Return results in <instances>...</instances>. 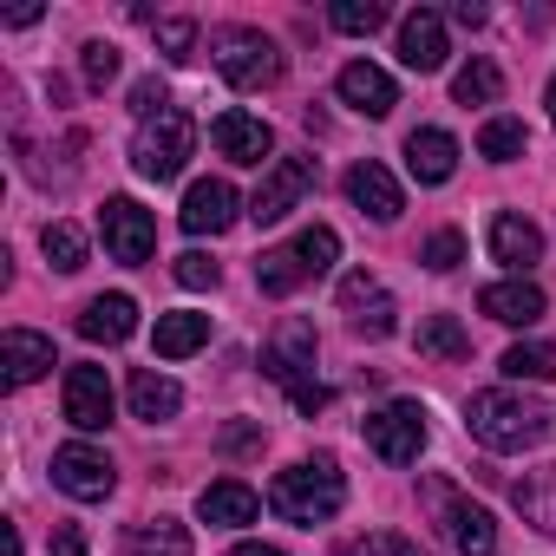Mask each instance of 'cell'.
I'll list each match as a JSON object with an SVG mask.
<instances>
[{
  "instance_id": "ee69618b",
  "label": "cell",
  "mask_w": 556,
  "mask_h": 556,
  "mask_svg": "<svg viewBox=\"0 0 556 556\" xmlns=\"http://www.w3.org/2000/svg\"><path fill=\"white\" fill-rule=\"evenodd\" d=\"M452 21H458V27H484V8H478V0H458Z\"/></svg>"
},
{
  "instance_id": "83f0119b",
  "label": "cell",
  "mask_w": 556,
  "mask_h": 556,
  "mask_svg": "<svg viewBox=\"0 0 556 556\" xmlns=\"http://www.w3.org/2000/svg\"><path fill=\"white\" fill-rule=\"evenodd\" d=\"M504 380H530V387H543V380H556V348L549 341H517V348H504Z\"/></svg>"
},
{
  "instance_id": "5bb4252c",
  "label": "cell",
  "mask_w": 556,
  "mask_h": 556,
  "mask_svg": "<svg viewBox=\"0 0 556 556\" xmlns=\"http://www.w3.org/2000/svg\"><path fill=\"white\" fill-rule=\"evenodd\" d=\"M334 92H341V105H354L361 118H387L393 105H400V86L380 73V66H367V60H354V66H341V79H334Z\"/></svg>"
},
{
  "instance_id": "cb8c5ba5",
  "label": "cell",
  "mask_w": 556,
  "mask_h": 556,
  "mask_svg": "<svg viewBox=\"0 0 556 556\" xmlns=\"http://www.w3.org/2000/svg\"><path fill=\"white\" fill-rule=\"evenodd\" d=\"M125 400H131V413H138L144 426H157V419H177V413H184V387H177V380H164V374H151V367H138V374H131Z\"/></svg>"
},
{
  "instance_id": "ba28073f",
  "label": "cell",
  "mask_w": 556,
  "mask_h": 556,
  "mask_svg": "<svg viewBox=\"0 0 556 556\" xmlns=\"http://www.w3.org/2000/svg\"><path fill=\"white\" fill-rule=\"evenodd\" d=\"M308 190H315V157H275V164L262 170L255 197H249V216H255V223H282Z\"/></svg>"
},
{
  "instance_id": "7402d4cb",
  "label": "cell",
  "mask_w": 556,
  "mask_h": 556,
  "mask_svg": "<svg viewBox=\"0 0 556 556\" xmlns=\"http://www.w3.org/2000/svg\"><path fill=\"white\" fill-rule=\"evenodd\" d=\"M79 334H86V341H105V348L131 341V334H138V302H131V295H92L86 315H79Z\"/></svg>"
},
{
  "instance_id": "b9f144b4",
  "label": "cell",
  "mask_w": 556,
  "mask_h": 556,
  "mask_svg": "<svg viewBox=\"0 0 556 556\" xmlns=\"http://www.w3.org/2000/svg\"><path fill=\"white\" fill-rule=\"evenodd\" d=\"M255 445H262L255 426H229V432H223V452H255Z\"/></svg>"
},
{
  "instance_id": "7a4b0ae2",
  "label": "cell",
  "mask_w": 556,
  "mask_h": 556,
  "mask_svg": "<svg viewBox=\"0 0 556 556\" xmlns=\"http://www.w3.org/2000/svg\"><path fill=\"white\" fill-rule=\"evenodd\" d=\"M341 504H348V478H341V465L328 452H315V458H302L289 471H275V484H268V510L302 523V530L328 523Z\"/></svg>"
},
{
  "instance_id": "d590c367",
  "label": "cell",
  "mask_w": 556,
  "mask_h": 556,
  "mask_svg": "<svg viewBox=\"0 0 556 556\" xmlns=\"http://www.w3.org/2000/svg\"><path fill=\"white\" fill-rule=\"evenodd\" d=\"M157 53L170 66H190L197 60V21H157Z\"/></svg>"
},
{
  "instance_id": "8d00e7d4",
  "label": "cell",
  "mask_w": 556,
  "mask_h": 556,
  "mask_svg": "<svg viewBox=\"0 0 556 556\" xmlns=\"http://www.w3.org/2000/svg\"><path fill=\"white\" fill-rule=\"evenodd\" d=\"M419 262H426L432 275H452V268L465 262V236H458V229H432L426 249H419Z\"/></svg>"
},
{
  "instance_id": "60d3db41",
  "label": "cell",
  "mask_w": 556,
  "mask_h": 556,
  "mask_svg": "<svg viewBox=\"0 0 556 556\" xmlns=\"http://www.w3.org/2000/svg\"><path fill=\"white\" fill-rule=\"evenodd\" d=\"M53 556H86V530L60 523V530H53Z\"/></svg>"
},
{
  "instance_id": "d4e9b609",
  "label": "cell",
  "mask_w": 556,
  "mask_h": 556,
  "mask_svg": "<svg viewBox=\"0 0 556 556\" xmlns=\"http://www.w3.org/2000/svg\"><path fill=\"white\" fill-rule=\"evenodd\" d=\"M157 354L164 361H190L203 341H210V315H190V308H177V315H157Z\"/></svg>"
},
{
  "instance_id": "4fadbf2b",
  "label": "cell",
  "mask_w": 556,
  "mask_h": 556,
  "mask_svg": "<svg viewBox=\"0 0 556 556\" xmlns=\"http://www.w3.org/2000/svg\"><path fill=\"white\" fill-rule=\"evenodd\" d=\"M341 308L354 315V334H367V341H387L400 321V308H393V295L374 282V275H348V282H341Z\"/></svg>"
},
{
  "instance_id": "74e56055",
  "label": "cell",
  "mask_w": 556,
  "mask_h": 556,
  "mask_svg": "<svg viewBox=\"0 0 556 556\" xmlns=\"http://www.w3.org/2000/svg\"><path fill=\"white\" fill-rule=\"evenodd\" d=\"M170 275H177V282H184V289H216V275H223V268H216V262H210L203 249H184Z\"/></svg>"
},
{
  "instance_id": "ffe728a7",
  "label": "cell",
  "mask_w": 556,
  "mask_h": 556,
  "mask_svg": "<svg viewBox=\"0 0 556 556\" xmlns=\"http://www.w3.org/2000/svg\"><path fill=\"white\" fill-rule=\"evenodd\" d=\"M406 170H413L419 184H445V177L458 170V138L439 131V125H419V131L406 138Z\"/></svg>"
},
{
  "instance_id": "277c9868",
  "label": "cell",
  "mask_w": 556,
  "mask_h": 556,
  "mask_svg": "<svg viewBox=\"0 0 556 556\" xmlns=\"http://www.w3.org/2000/svg\"><path fill=\"white\" fill-rule=\"evenodd\" d=\"M190 151H197V125H190L184 105H164V112L138 118V138H131V164H138V177L170 184V177L184 170Z\"/></svg>"
},
{
  "instance_id": "f35d334b",
  "label": "cell",
  "mask_w": 556,
  "mask_h": 556,
  "mask_svg": "<svg viewBox=\"0 0 556 556\" xmlns=\"http://www.w3.org/2000/svg\"><path fill=\"white\" fill-rule=\"evenodd\" d=\"M105 79H118V47L92 40V47H86V86H105Z\"/></svg>"
},
{
  "instance_id": "e0dca14e",
  "label": "cell",
  "mask_w": 556,
  "mask_h": 556,
  "mask_svg": "<svg viewBox=\"0 0 556 556\" xmlns=\"http://www.w3.org/2000/svg\"><path fill=\"white\" fill-rule=\"evenodd\" d=\"M478 308L491 315V321H504V328H530V321H543V289L536 282H523V275H510V282H491L484 295H478Z\"/></svg>"
},
{
  "instance_id": "e575fe53",
  "label": "cell",
  "mask_w": 556,
  "mask_h": 556,
  "mask_svg": "<svg viewBox=\"0 0 556 556\" xmlns=\"http://www.w3.org/2000/svg\"><path fill=\"white\" fill-rule=\"evenodd\" d=\"M328 21H334L341 34H380V27H387V8H380V0H334Z\"/></svg>"
},
{
  "instance_id": "5b68a950",
  "label": "cell",
  "mask_w": 556,
  "mask_h": 556,
  "mask_svg": "<svg viewBox=\"0 0 556 556\" xmlns=\"http://www.w3.org/2000/svg\"><path fill=\"white\" fill-rule=\"evenodd\" d=\"M210 60H216V73H223L236 92H262V86L282 79V47H275L262 27H223V34L210 40Z\"/></svg>"
},
{
  "instance_id": "1f68e13d",
  "label": "cell",
  "mask_w": 556,
  "mask_h": 556,
  "mask_svg": "<svg viewBox=\"0 0 556 556\" xmlns=\"http://www.w3.org/2000/svg\"><path fill=\"white\" fill-rule=\"evenodd\" d=\"M523 151H530L523 118H491V125L478 131V157H491V164H517Z\"/></svg>"
},
{
  "instance_id": "4dcf8cb0",
  "label": "cell",
  "mask_w": 556,
  "mask_h": 556,
  "mask_svg": "<svg viewBox=\"0 0 556 556\" xmlns=\"http://www.w3.org/2000/svg\"><path fill=\"white\" fill-rule=\"evenodd\" d=\"M289 249L302 255V268H308V282H321V275H328V268L341 262V236H334L328 223H308V229H302V236H295Z\"/></svg>"
},
{
  "instance_id": "f6af8a7d",
  "label": "cell",
  "mask_w": 556,
  "mask_h": 556,
  "mask_svg": "<svg viewBox=\"0 0 556 556\" xmlns=\"http://www.w3.org/2000/svg\"><path fill=\"white\" fill-rule=\"evenodd\" d=\"M229 556H289V549H275V543H236Z\"/></svg>"
},
{
  "instance_id": "52a82bcc",
  "label": "cell",
  "mask_w": 556,
  "mask_h": 556,
  "mask_svg": "<svg viewBox=\"0 0 556 556\" xmlns=\"http://www.w3.org/2000/svg\"><path fill=\"white\" fill-rule=\"evenodd\" d=\"M99 236H105V255L125 262V268L151 262V249H157V223H151V210L131 203V197H105V210H99Z\"/></svg>"
},
{
  "instance_id": "bcb514c9",
  "label": "cell",
  "mask_w": 556,
  "mask_h": 556,
  "mask_svg": "<svg viewBox=\"0 0 556 556\" xmlns=\"http://www.w3.org/2000/svg\"><path fill=\"white\" fill-rule=\"evenodd\" d=\"M549 125H556V79H549Z\"/></svg>"
},
{
  "instance_id": "30bf717a",
  "label": "cell",
  "mask_w": 556,
  "mask_h": 556,
  "mask_svg": "<svg viewBox=\"0 0 556 556\" xmlns=\"http://www.w3.org/2000/svg\"><path fill=\"white\" fill-rule=\"evenodd\" d=\"M53 484L79 504H99V497H112V458L99 445H60L53 452Z\"/></svg>"
},
{
  "instance_id": "d6a6232c",
  "label": "cell",
  "mask_w": 556,
  "mask_h": 556,
  "mask_svg": "<svg viewBox=\"0 0 556 556\" xmlns=\"http://www.w3.org/2000/svg\"><path fill=\"white\" fill-rule=\"evenodd\" d=\"M40 249H47V262H53L60 275H79V268H86V229H79V223H47V229H40Z\"/></svg>"
},
{
  "instance_id": "2e32d148",
  "label": "cell",
  "mask_w": 556,
  "mask_h": 556,
  "mask_svg": "<svg viewBox=\"0 0 556 556\" xmlns=\"http://www.w3.org/2000/svg\"><path fill=\"white\" fill-rule=\"evenodd\" d=\"M348 197H354V210H361V216H374V223H393V216L406 210V190H400V184H393V170H387V164H374V157L348 170Z\"/></svg>"
},
{
  "instance_id": "484cf974",
  "label": "cell",
  "mask_w": 556,
  "mask_h": 556,
  "mask_svg": "<svg viewBox=\"0 0 556 556\" xmlns=\"http://www.w3.org/2000/svg\"><path fill=\"white\" fill-rule=\"evenodd\" d=\"M510 497H517V510H523L536 530L556 536V465H543V471H530L523 484H510Z\"/></svg>"
},
{
  "instance_id": "f1b7e54d",
  "label": "cell",
  "mask_w": 556,
  "mask_h": 556,
  "mask_svg": "<svg viewBox=\"0 0 556 556\" xmlns=\"http://www.w3.org/2000/svg\"><path fill=\"white\" fill-rule=\"evenodd\" d=\"M125 543H131L138 556H190V530H184L177 517H151V523H131V530H125Z\"/></svg>"
},
{
  "instance_id": "f546056e",
  "label": "cell",
  "mask_w": 556,
  "mask_h": 556,
  "mask_svg": "<svg viewBox=\"0 0 556 556\" xmlns=\"http://www.w3.org/2000/svg\"><path fill=\"white\" fill-rule=\"evenodd\" d=\"M419 354H432V361H471V334L452 315H426L419 321Z\"/></svg>"
},
{
  "instance_id": "8fae6325",
  "label": "cell",
  "mask_w": 556,
  "mask_h": 556,
  "mask_svg": "<svg viewBox=\"0 0 556 556\" xmlns=\"http://www.w3.org/2000/svg\"><path fill=\"white\" fill-rule=\"evenodd\" d=\"M177 223H184V236H223L236 223V190L223 177H197L184 210H177Z\"/></svg>"
},
{
  "instance_id": "44dd1931",
  "label": "cell",
  "mask_w": 556,
  "mask_h": 556,
  "mask_svg": "<svg viewBox=\"0 0 556 556\" xmlns=\"http://www.w3.org/2000/svg\"><path fill=\"white\" fill-rule=\"evenodd\" d=\"M491 255L523 275L530 262H543V229H536L530 216H510V210H504V216H491Z\"/></svg>"
},
{
  "instance_id": "7bdbcfd3",
  "label": "cell",
  "mask_w": 556,
  "mask_h": 556,
  "mask_svg": "<svg viewBox=\"0 0 556 556\" xmlns=\"http://www.w3.org/2000/svg\"><path fill=\"white\" fill-rule=\"evenodd\" d=\"M341 556H387V536H354L341 543Z\"/></svg>"
},
{
  "instance_id": "603a6c76",
  "label": "cell",
  "mask_w": 556,
  "mask_h": 556,
  "mask_svg": "<svg viewBox=\"0 0 556 556\" xmlns=\"http://www.w3.org/2000/svg\"><path fill=\"white\" fill-rule=\"evenodd\" d=\"M255 510H262V497H255L242 478H216V484H203V497H197V517H203V523H223V530L255 523Z\"/></svg>"
},
{
  "instance_id": "4316f807",
  "label": "cell",
  "mask_w": 556,
  "mask_h": 556,
  "mask_svg": "<svg viewBox=\"0 0 556 556\" xmlns=\"http://www.w3.org/2000/svg\"><path fill=\"white\" fill-rule=\"evenodd\" d=\"M302 282H308V268H302L295 249H262L255 255V289L262 295H295Z\"/></svg>"
},
{
  "instance_id": "d6986e66",
  "label": "cell",
  "mask_w": 556,
  "mask_h": 556,
  "mask_svg": "<svg viewBox=\"0 0 556 556\" xmlns=\"http://www.w3.org/2000/svg\"><path fill=\"white\" fill-rule=\"evenodd\" d=\"M400 60H406L413 73H439V66H445V21H439L432 8H419V14L400 21Z\"/></svg>"
},
{
  "instance_id": "6da1fadb",
  "label": "cell",
  "mask_w": 556,
  "mask_h": 556,
  "mask_svg": "<svg viewBox=\"0 0 556 556\" xmlns=\"http://www.w3.org/2000/svg\"><path fill=\"white\" fill-rule=\"evenodd\" d=\"M549 426H556V413H549L543 400L517 393V387H484V393H471V406H465V432H471L484 452H530V445L549 439Z\"/></svg>"
},
{
  "instance_id": "ab89813d",
  "label": "cell",
  "mask_w": 556,
  "mask_h": 556,
  "mask_svg": "<svg viewBox=\"0 0 556 556\" xmlns=\"http://www.w3.org/2000/svg\"><path fill=\"white\" fill-rule=\"evenodd\" d=\"M289 400H295V413H308V419H315V413L328 406V387H315V380H308V387H295Z\"/></svg>"
},
{
  "instance_id": "ac0fdd59",
  "label": "cell",
  "mask_w": 556,
  "mask_h": 556,
  "mask_svg": "<svg viewBox=\"0 0 556 556\" xmlns=\"http://www.w3.org/2000/svg\"><path fill=\"white\" fill-rule=\"evenodd\" d=\"M0 367H8V387H34L40 374H53V334L8 328V341H0Z\"/></svg>"
},
{
  "instance_id": "7c38bea8",
  "label": "cell",
  "mask_w": 556,
  "mask_h": 556,
  "mask_svg": "<svg viewBox=\"0 0 556 556\" xmlns=\"http://www.w3.org/2000/svg\"><path fill=\"white\" fill-rule=\"evenodd\" d=\"M66 419L79 432H105L112 426V380H105V367H66Z\"/></svg>"
},
{
  "instance_id": "3957f363",
  "label": "cell",
  "mask_w": 556,
  "mask_h": 556,
  "mask_svg": "<svg viewBox=\"0 0 556 556\" xmlns=\"http://www.w3.org/2000/svg\"><path fill=\"white\" fill-rule=\"evenodd\" d=\"M419 504L426 517L439 523V536L458 549V556H497V523L484 504H471L452 478H419Z\"/></svg>"
},
{
  "instance_id": "836d02e7",
  "label": "cell",
  "mask_w": 556,
  "mask_h": 556,
  "mask_svg": "<svg viewBox=\"0 0 556 556\" xmlns=\"http://www.w3.org/2000/svg\"><path fill=\"white\" fill-rule=\"evenodd\" d=\"M497 92H504V73H497L491 60H471V66H458V79H452V99H458V105H497Z\"/></svg>"
},
{
  "instance_id": "8992f818",
  "label": "cell",
  "mask_w": 556,
  "mask_h": 556,
  "mask_svg": "<svg viewBox=\"0 0 556 556\" xmlns=\"http://www.w3.org/2000/svg\"><path fill=\"white\" fill-rule=\"evenodd\" d=\"M361 432H367V445H374L387 465H413V458L426 452V406H419V400H393V406L367 413Z\"/></svg>"
},
{
  "instance_id": "9a60e30c",
  "label": "cell",
  "mask_w": 556,
  "mask_h": 556,
  "mask_svg": "<svg viewBox=\"0 0 556 556\" xmlns=\"http://www.w3.org/2000/svg\"><path fill=\"white\" fill-rule=\"evenodd\" d=\"M210 144H216L229 164H262V157L275 151V131H268L255 112H223V118L210 125Z\"/></svg>"
},
{
  "instance_id": "9c48e42d",
  "label": "cell",
  "mask_w": 556,
  "mask_h": 556,
  "mask_svg": "<svg viewBox=\"0 0 556 556\" xmlns=\"http://www.w3.org/2000/svg\"><path fill=\"white\" fill-rule=\"evenodd\" d=\"M262 374L275 380V387H308V374H315V328L302 321V315H289L282 328L268 334V348H262Z\"/></svg>"
}]
</instances>
